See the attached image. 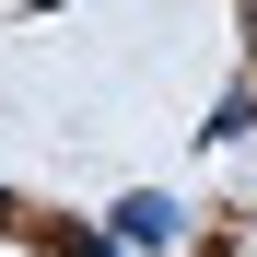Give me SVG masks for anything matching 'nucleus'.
Wrapping results in <instances>:
<instances>
[{
	"label": "nucleus",
	"mask_w": 257,
	"mask_h": 257,
	"mask_svg": "<svg viewBox=\"0 0 257 257\" xmlns=\"http://www.w3.org/2000/svg\"><path fill=\"white\" fill-rule=\"evenodd\" d=\"M0 222H12V210H0Z\"/></svg>",
	"instance_id": "3"
},
{
	"label": "nucleus",
	"mask_w": 257,
	"mask_h": 257,
	"mask_svg": "<svg viewBox=\"0 0 257 257\" xmlns=\"http://www.w3.org/2000/svg\"><path fill=\"white\" fill-rule=\"evenodd\" d=\"M117 234H128V245H164V234H176V210H164V199H128V210H117Z\"/></svg>",
	"instance_id": "1"
},
{
	"label": "nucleus",
	"mask_w": 257,
	"mask_h": 257,
	"mask_svg": "<svg viewBox=\"0 0 257 257\" xmlns=\"http://www.w3.org/2000/svg\"><path fill=\"white\" fill-rule=\"evenodd\" d=\"M59 257H105V245H94V234H59Z\"/></svg>",
	"instance_id": "2"
}]
</instances>
